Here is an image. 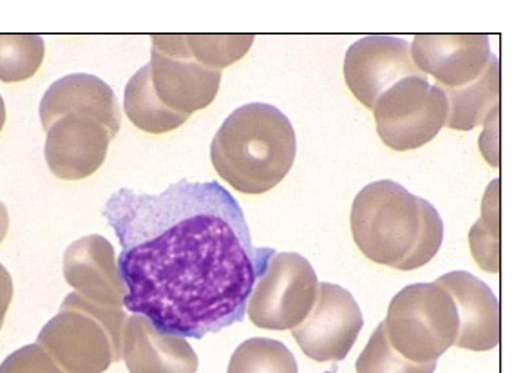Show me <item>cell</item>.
Returning a JSON list of instances; mask_svg holds the SVG:
<instances>
[{"label": "cell", "mask_w": 512, "mask_h": 373, "mask_svg": "<svg viewBox=\"0 0 512 373\" xmlns=\"http://www.w3.org/2000/svg\"><path fill=\"white\" fill-rule=\"evenodd\" d=\"M102 214L122 247L124 308L185 339L241 323L275 254L252 245L238 200L218 182L181 180L160 194L120 189Z\"/></svg>", "instance_id": "6da1fadb"}, {"label": "cell", "mask_w": 512, "mask_h": 373, "mask_svg": "<svg viewBox=\"0 0 512 373\" xmlns=\"http://www.w3.org/2000/svg\"><path fill=\"white\" fill-rule=\"evenodd\" d=\"M350 221L362 254L397 270L424 267L444 241L437 209L391 180L366 185L353 200Z\"/></svg>", "instance_id": "7a4b0ae2"}, {"label": "cell", "mask_w": 512, "mask_h": 373, "mask_svg": "<svg viewBox=\"0 0 512 373\" xmlns=\"http://www.w3.org/2000/svg\"><path fill=\"white\" fill-rule=\"evenodd\" d=\"M297 153L288 116L270 104H247L228 116L210 145L219 176L243 194H265L283 182Z\"/></svg>", "instance_id": "3957f363"}, {"label": "cell", "mask_w": 512, "mask_h": 373, "mask_svg": "<svg viewBox=\"0 0 512 373\" xmlns=\"http://www.w3.org/2000/svg\"><path fill=\"white\" fill-rule=\"evenodd\" d=\"M124 308L102 307L71 292L40 330L37 345L62 373H104L122 359Z\"/></svg>", "instance_id": "277c9868"}, {"label": "cell", "mask_w": 512, "mask_h": 373, "mask_svg": "<svg viewBox=\"0 0 512 373\" xmlns=\"http://www.w3.org/2000/svg\"><path fill=\"white\" fill-rule=\"evenodd\" d=\"M389 343L411 363H437L455 345L458 312L455 301L437 283H417L393 297L384 321Z\"/></svg>", "instance_id": "5b68a950"}, {"label": "cell", "mask_w": 512, "mask_h": 373, "mask_svg": "<svg viewBox=\"0 0 512 373\" xmlns=\"http://www.w3.org/2000/svg\"><path fill=\"white\" fill-rule=\"evenodd\" d=\"M377 133L393 151L429 144L446 125L447 96L426 75L408 77L389 87L373 106Z\"/></svg>", "instance_id": "8992f818"}, {"label": "cell", "mask_w": 512, "mask_h": 373, "mask_svg": "<svg viewBox=\"0 0 512 373\" xmlns=\"http://www.w3.org/2000/svg\"><path fill=\"white\" fill-rule=\"evenodd\" d=\"M317 274L308 259L295 252H275L248 299L250 321L265 330H294L317 299Z\"/></svg>", "instance_id": "52a82bcc"}, {"label": "cell", "mask_w": 512, "mask_h": 373, "mask_svg": "<svg viewBox=\"0 0 512 373\" xmlns=\"http://www.w3.org/2000/svg\"><path fill=\"white\" fill-rule=\"evenodd\" d=\"M152 89L163 106L190 116L218 96L221 71L190 58L183 35H152Z\"/></svg>", "instance_id": "ba28073f"}, {"label": "cell", "mask_w": 512, "mask_h": 373, "mask_svg": "<svg viewBox=\"0 0 512 373\" xmlns=\"http://www.w3.org/2000/svg\"><path fill=\"white\" fill-rule=\"evenodd\" d=\"M362 325L361 308L350 292L339 285L321 283L310 314L292 334L313 361H342L350 354Z\"/></svg>", "instance_id": "9c48e42d"}, {"label": "cell", "mask_w": 512, "mask_h": 373, "mask_svg": "<svg viewBox=\"0 0 512 373\" xmlns=\"http://www.w3.org/2000/svg\"><path fill=\"white\" fill-rule=\"evenodd\" d=\"M408 77H422L413 64L408 40L370 35L350 46L344 58L348 89L368 109L389 87Z\"/></svg>", "instance_id": "30bf717a"}, {"label": "cell", "mask_w": 512, "mask_h": 373, "mask_svg": "<svg viewBox=\"0 0 512 373\" xmlns=\"http://www.w3.org/2000/svg\"><path fill=\"white\" fill-rule=\"evenodd\" d=\"M46 162L58 180H86L102 167L114 136L89 116L66 115L46 129Z\"/></svg>", "instance_id": "8fae6325"}, {"label": "cell", "mask_w": 512, "mask_h": 373, "mask_svg": "<svg viewBox=\"0 0 512 373\" xmlns=\"http://www.w3.org/2000/svg\"><path fill=\"white\" fill-rule=\"evenodd\" d=\"M409 46L418 71L444 91L475 82L493 55L487 35H417Z\"/></svg>", "instance_id": "7c38bea8"}, {"label": "cell", "mask_w": 512, "mask_h": 373, "mask_svg": "<svg viewBox=\"0 0 512 373\" xmlns=\"http://www.w3.org/2000/svg\"><path fill=\"white\" fill-rule=\"evenodd\" d=\"M435 283L449 292L455 301L460 321L456 346L473 352H487L500 345V303L484 281L464 270H456Z\"/></svg>", "instance_id": "4fadbf2b"}, {"label": "cell", "mask_w": 512, "mask_h": 373, "mask_svg": "<svg viewBox=\"0 0 512 373\" xmlns=\"http://www.w3.org/2000/svg\"><path fill=\"white\" fill-rule=\"evenodd\" d=\"M64 278L78 296L109 308H124V281L113 245L104 236L91 234L75 241L64 254Z\"/></svg>", "instance_id": "5bb4252c"}, {"label": "cell", "mask_w": 512, "mask_h": 373, "mask_svg": "<svg viewBox=\"0 0 512 373\" xmlns=\"http://www.w3.org/2000/svg\"><path fill=\"white\" fill-rule=\"evenodd\" d=\"M122 359L129 373H196L200 366L185 337L160 332L142 316L125 321Z\"/></svg>", "instance_id": "9a60e30c"}, {"label": "cell", "mask_w": 512, "mask_h": 373, "mask_svg": "<svg viewBox=\"0 0 512 373\" xmlns=\"http://www.w3.org/2000/svg\"><path fill=\"white\" fill-rule=\"evenodd\" d=\"M66 115L89 116L105 125L113 136L120 131L122 115L113 89L93 75H67L49 86L40 102V122L48 129L57 118Z\"/></svg>", "instance_id": "2e32d148"}, {"label": "cell", "mask_w": 512, "mask_h": 373, "mask_svg": "<svg viewBox=\"0 0 512 373\" xmlns=\"http://www.w3.org/2000/svg\"><path fill=\"white\" fill-rule=\"evenodd\" d=\"M444 91V89H442ZM446 125L455 131H471L500 113V62L491 55L484 73L475 82L458 89H446Z\"/></svg>", "instance_id": "e0dca14e"}, {"label": "cell", "mask_w": 512, "mask_h": 373, "mask_svg": "<svg viewBox=\"0 0 512 373\" xmlns=\"http://www.w3.org/2000/svg\"><path fill=\"white\" fill-rule=\"evenodd\" d=\"M124 109L129 120L149 134L171 133L189 120V116L178 115L160 102L152 89L149 64L138 69L125 87Z\"/></svg>", "instance_id": "ac0fdd59"}, {"label": "cell", "mask_w": 512, "mask_h": 373, "mask_svg": "<svg viewBox=\"0 0 512 373\" xmlns=\"http://www.w3.org/2000/svg\"><path fill=\"white\" fill-rule=\"evenodd\" d=\"M228 373H299L294 354L283 343L254 337L232 355Z\"/></svg>", "instance_id": "d6986e66"}, {"label": "cell", "mask_w": 512, "mask_h": 373, "mask_svg": "<svg viewBox=\"0 0 512 373\" xmlns=\"http://www.w3.org/2000/svg\"><path fill=\"white\" fill-rule=\"evenodd\" d=\"M44 55L46 44L38 35H0V80L15 84L35 77Z\"/></svg>", "instance_id": "ffe728a7"}, {"label": "cell", "mask_w": 512, "mask_h": 373, "mask_svg": "<svg viewBox=\"0 0 512 373\" xmlns=\"http://www.w3.org/2000/svg\"><path fill=\"white\" fill-rule=\"evenodd\" d=\"M482 214V220L469 232V241L476 263L494 274L500 270V182L491 183Z\"/></svg>", "instance_id": "44dd1931"}, {"label": "cell", "mask_w": 512, "mask_h": 373, "mask_svg": "<svg viewBox=\"0 0 512 373\" xmlns=\"http://www.w3.org/2000/svg\"><path fill=\"white\" fill-rule=\"evenodd\" d=\"M190 58L201 66L221 71L245 57L254 44L252 35H183Z\"/></svg>", "instance_id": "7402d4cb"}, {"label": "cell", "mask_w": 512, "mask_h": 373, "mask_svg": "<svg viewBox=\"0 0 512 373\" xmlns=\"http://www.w3.org/2000/svg\"><path fill=\"white\" fill-rule=\"evenodd\" d=\"M437 363H411L389 343L386 326L380 323L357 359V373H435Z\"/></svg>", "instance_id": "603a6c76"}, {"label": "cell", "mask_w": 512, "mask_h": 373, "mask_svg": "<svg viewBox=\"0 0 512 373\" xmlns=\"http://www.w3.org/2000/svg\"><path fill=\"white\" fill-rule=\"evenodd\" d=\"M0 373H62L40 346H24L0 364Z\"/></svg>", "instance_id": "cb8c5ba5"}, {"label": "cell", "mask_w": 512, "mask_h": 373, "mask_svg": "<svg viewBox=\"0 0 512 373\" xmlns=\"http://www.w3.org/2000/svg\"><path fill=\"white\" fill-rule=\"evenodd\" d=\"M13 301V279L10 272L0 265V330Z\"/></svg>", "instance_id": "d4e9b609"}, {"label": "cell", "mask_w": 512, "mask_h": 373, "mask_svg": "<svg viewBox=\"0 0 512 373\" xmlns=\"http://www.w3.org/2000/svg\"><path fill=\"white\" fill-rule=\"evenodd\" d=\"M8 230H10V214H8L6 205L0 201V243L6 238Z\"/></svg>", "instance_id": "484cf974"}, {"label": "cell", "mask_w": 512, "mask_h": 373, "mask_svg": "<svg viewBox=\"0 0 512 373\" xmlns=\"http://www.w3.org/2000/svg\"><path fill=\"white\" fill-rule=\"evenodd\" d=\"M6 124V106H4V100L0 96V133H2V127Z\"/></svg>", "instance_id": "4316f807"}]
</instances>
